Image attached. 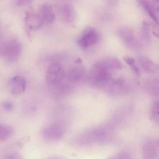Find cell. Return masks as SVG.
Wrapping results in <instances>:
<instances>
[{
  "label": "cell",
  "mask_w": 159,
  "mask_h": 159,
  "mask_svg": "<svg viewBox=\"0 0 159 159\" xmlns=\"http://www.w3.org/2000/svg\"><path fill=\"white\" fill-rule=\"evenodd\" d=\"M64 124L61 122L57 121L45 126L41 133L43 137L50 141H56L61 139L65 132Z\"/></svg>",
  "instance_id": "cell-1"
},
{
  "label": "cell",
  "mask_w": 159,
  "mask_h": 159,
  "mask_svg": "<svg viewBox=\"0 0 159 159\" xmlns=\"http://www.w3.org/2000/svg\"><path fill=\"white\" fill-rule=\"evenodd\" d=\"M21 49V45L18 41L14 39L9 40L4 43L1 48V55L7 61L13 62L19 57Z\"/></svg>",
  "instance_id": "cell-2"
},
{
  "label": "cell",
  "mask_w": 159,
  "mask_h": 159,
  "mask_svg": "<svg viewBox=\"0 0 159 159\" xmlns=\"http://www.w3.org/2000/svg\"><path fill=\"white\" fill-rule=\"evenodd\" d=\"M112 127L109 124L101 125L96 127L93 131L92 137L93 140L100 144H106L111 142L114 136Z\"/></svg>",
  "instance_id": "cell-3"
},
{
  "label": "cell",
  "mask_w": 159,
  "mask_h": 159,
  "mask_svg": "<svg viewBox=\"0 0 159 159\" xmlns=\"http://www.w3.org/2000/svg\"><path fill=\"white\" fill-rule=\"evenodd\" d=\"M57 11L60 19L64 22L71 24L75 21L76 12L72 4L68 3H61L57 6Z\"/></svg>",
  "instance_id": "cell-4"
},
{
  "label": "cell",
  "mask_w": 159,
  "mask_h": 159,
  "mask_svg": "<svg viewBox=\"0 0 159 159\" xmlns=\"http://www.w3.org/2000/svg\"><path fill=\"white\" fill-rule=\"evenodd\" d=\"M64 71L62 66L58 63H54L48 67L46 73V80L50 84L59 82L62 79Z\"/></svg>",
  "instance_id": "cell-5"
},
{
  "label": "cell",
  "mask_w": 159,
  "mask_h": 159,
  "mask_svg": "<svg viewBox=\"0 0 159 159\" xmlns=\"http://www.w3.org/2000/svg\"><path fill=\"white\" fill-rule=\"evenodd\" d=\"M98 34L95 29L91 27L85 29L78 40L81 48L86 49L96 43L98 39Z\"/></svg>",
  "instance_id": "cell-6"
},
{
  "label": "cell",
  "mask_w": 159,
  "mask_h": 159,
  "mask_svg": "<svg viewBox=\"0 0 159 159\" xmlns=\"http://www.w3.org/2000/svg\"><path fill=\"white\" fill-rule=\"evenodd\" d=\"M11 92L18 95L23 93L26 88V82L24 78L21 76H16L12 78L9 83Z\"/></svg>",
  "instance_id": "cell-7"
},
{
  "label": "cell",
  "mask_w": 159,
  "mask_h": 159,
  "mask_svg": "<svg viewBox=\"0 0 159 159\" xmlns=\"http://www.w3.org/2000/svg\"><path fill=\"white\" fill-rule=\"evenodd\" d=\"M25 21L28 27L32 30H36L43 25L44 20L39 14L28 13L25 18Z\"/></svg>",
  "instance_id": "cell-8"
},
{
  "label": "cell",
  "mask_w": 159,
  "mask_h": 159,
  "mask_svg": "<svg viewBox=\"0 0 159 159\" xmlns=\"http://www.w3.org/2000/svg\"><path fill=\"white\" fill-rule=\"evenodd\" d=\"M156 142L151 139H145L143 142L142 149L143 154L146 158H152L156 153Z\"/></svg>",
  "instance_id": "cell-9"
},
{
  "label": "cell",
  "mask_w": 159,
  "mask_h": 159,
  "mask_svg": "<svg viewBox=\"0 0 159 159\" xmlns=\"http://www.w3.org/2000/svg\"><path fill=\"white\" fill-rule=\"evenodd\" d=\"M39 14L44 22H52L55 19V15L52 6L48 4H44L40 7Z\"/></svg>",
  "instance_id": "cell-10"
},
{
  "label": "cell",
  "mask_w": 159,
  "mask_h": 159,
  "mask_svg": "<svg viewBox=\"0 0 159 159\" xmlns=\"http://www.w3.org/2000/svg\"><path fill=\"white\" fill-rule=\"evenodd\" d=\"M149 117L152 122L156 124H159V101H155L151 105Z\"/></svg>",
  "instance_id": "cell-11"
},
{
  "label": "cell",
  "mask_w": 159,
  "mask_h": 159,
  "mask_svg": "<svg viewBox=\"0 0 159 159\" xmlns=\"http://www.w3.org/2000/svg\"><path fill=\"white\" fill-rule=\"evenodd\" d=\"M0 129V141L7 140L11 137L14 133L13 128L9 125H1Z\"/></svg>",
  "instance_id": "cell-12"
},
{
  "label": "cell",
  "mask_w": 159,
  "mask_h": 159,
  "mask_svg": "<svg viewBox=\"0 0 159 159\" xmlns=\"http://www.w3.org/2000/svg\"><path fill=\"white\" fill-rule=\"evenodd\" d=\"M140 63L142 68L147 72H154L158 68V66L156 63L147 58H142Z\"/></svg>",
  "instance_id": "cell-13"
},
{
  "label": "cell",
  "mask_w": 159,
  "mask_h": 159,
  "mask_svg": "<svg viewBox=\"0 0 159 159\" xmlns=\"http://www.w3.org/2000/svg\"><path fill=\"white\" fill-rule=\"evenodd\" d=\"M143 8L147 12L150 16L157 24H158V21L157 16L152 7L145 0H140Z\"/></svg>",
  "instance_id": "cell-14"
},
{
  "label": "cell",
  "mask_w": 159,
  "mask_h": 159,
  "mask_svg": "<svg viewBox=\"0 0 159 159\" xmlns=\"http://www.w3.org/2000/svg\"><path fill=\"white\" fill-rule=\"evenodd\" d=\"M142 31L145 38L149 40L150 39V34L148 25L146 22L144 21L142 24Z\"/></svg>",
  "instance_id": "cell-15"
},
{
  "label": "cell",
  "mask_w": 159,
  "mask_h": 159,
  "mask_svg": "<svg viewBox=\"0 0 159 159\" xmlns=\"http://www.w3.org/2000/svg\"><path fill=\"white\" fill-rule=\"evenodd\" d=\"M3 109L7 111H11L14 108V106L13 103L10 101H5L2 103Z\"/></svg>",
  "instance_id": "cell-16"
},
{
  "label": "cell",
  "mask_w": 159,
  "mask_h": 159,
  "mask_svg": "<svg viewBox=\"0 0 159 159\" xmlns=\"http://www.w3.org/2000/svg\"><path fill=\"white\" fill-rule=\"evenodd\" d=\"M106 4L110 7H116L118 4L119 0H104Z\"/></svg>",
  "instance_id": "cell-17"
},
{
  "label": "cell",
  "mask_w": 159,
  "mask_h": 159,
  "mask_svg": "<svg viewBox=\"0 0 159 159\" xmlns=\"http://www.w3.org/2000/svg\"><path fill=\"white\" fill-rule=\"evenodd\" d=\"M32 0H16V5L20 7L25 6L31 2Z\"/></svg>",
  "instance_id": "cell-18"
},
{
  "label": "cell",
  "mask_w": 159,
  "mask_h": 159,
  "mask_svg": "<svg viewBox=\"0 0 159 159\" xmlns=\"http://www.w3.org/2000/svg\"><path fill=\"white\" fill-rule=\"evenodd\" d=\"M123 59L127 64L130 66L133 64L134 62V61L132 58L128 56L125 57Z\"/></svg>",
  "instance_id": "cell-19"
},
{
  "label": "cell",
  "mask_w": 159,
  "mask_h": 159,
  "mask_svg": "<svg viewBox=\"0 0 159 159\" xmlns=\"http://www.w3.org/2000/svg\"><path fill=\"white\" fill-rule=\"evenodd\" d=\"M131 66L133 70L136 74L139 75L140 73V71L138 67L136 65L134 64Z\"/></svg>",
  "instance_id": "cell-20"
},
{
  "label": "cell",
  "mask_w": 159,
  "mask_h": 159,
  "mask_svg": "<svg viewBox=\"0 0 159 159\" xmlns=\"http://www.w3.org/2000/svg\"><path fill=\"white\" fill-rule=\"evenodd\" d=\"M153 34H154V35H155L157 36V37H159V34H157L156 33H154Z\"/></svg>",
  "instance_id": "cell-21"
}]
</instances>
